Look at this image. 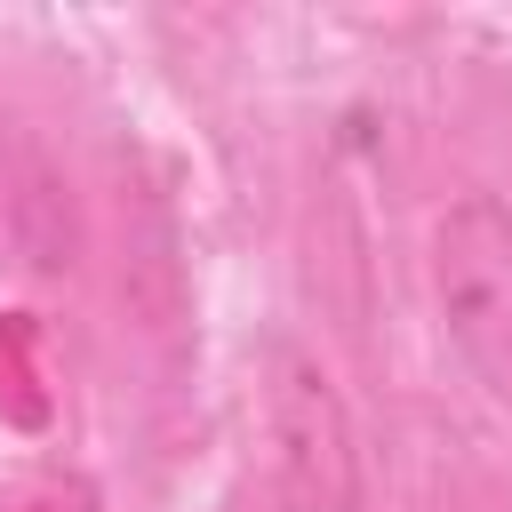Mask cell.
Listing matches in <instances>:
<instances>
[{"instance_id": "cell-2", "label": "cell", "mask_w": 512, "mask_h": 512, "mask_svg": "<svg viewBox=\"0 0 512 512\" xmlns=\"http://www.w3.org/2000/svg\"><path fill=\"white\" fill-rule=\"evenodd\" d=\"M264 440H272V488L288 512H360L352 408L296 336L264 344Z\"/></svg>"}, {"instance_id": "cell-1", "label": "cell", "mask_w": 512, "mask_h": 512, "mask_svg": "<svg viewBox=\"0 0 512 512\" xmlns=\"http://www.w3.org/2000/svg\"><path fill=\"white\" fill-rule=\"evenodd\" d=\"M432 312L456 360L512 400V208L496 192H464L432 224Z\"/></svg>"}]
</instances>
